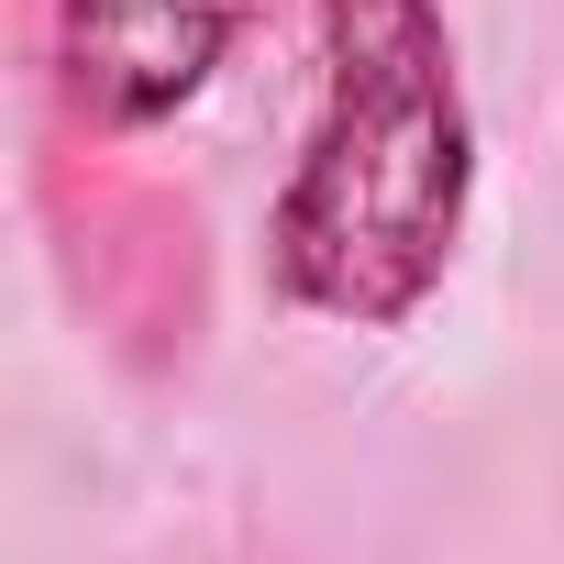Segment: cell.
Returning a JSON list of instances; mask_svg holds the SVG:
<instances>
[{"label": "cell", "mask_w": 564, "mask_h": 564, "mask_svg": "<svg viewBox=\"0 0 564 564\" xmlns=\"http://www.w3.org/2000/svg\"><path fill=\"white\" fill-rule=\"evenodd\" d=\"M322 12V111L265 210V289L344 322L399 333L454 276L476 210V111L443 0H311Z\"/></svg>", "instance_id": "6da1fadb"}, {"label": "cell", "mask_w": 564, "mask_h": 564, "mask_svg": "<svg viewBox=\"0 0 564 564\" xmlns=\"http://www.w3.org/2000/svg\"><path fill=\"white\" fill-rule=\"evenodd\" d=\"M243 23L254 0H56L45 12L56 100L89 133H155L221 78Z\"/></svg>", "instance_id": "7a4b0ae2"}]
</instances>
